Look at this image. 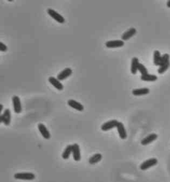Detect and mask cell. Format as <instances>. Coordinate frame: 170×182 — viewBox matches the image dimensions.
Segmentation results:
<instances>
[{"mask_svg": "<svg viewBox=\"0 0 170 182\" xmlns=\"http://www.w3.org/2000/svg\"><path fill=\"white\" fill-rule=\"evenodd\" d=\"M47 13H48V14H49L52 17V18L54 19L56 21H57L58 23H64L65 20L64 19V17L61 15L58 14V13L55 11V10H52V9H49V10H47Z\"/></svg>", "mask_w": 170, "mask_h": 182, "instance_id": "6da1fadb", "label": "cell"}, {"mask_svg": "<svg viewBox=\"0 0 170 182\" xmlns=\"http://www.w3.org/2000/svg\"><path fill=\"white\" fill-rule=\"evenodd\" d=\"M158 163V160L155 158H151L143 162L140 165V169L142 170H146L151 167L155 166Z\"/></svg>", "mask_w": 170, "mask_h": 182, "instance_id": "7a4b0ae2", "label": "cell"}, {"mask_svg": "<svg viewBox=\"0 0 170 182\" xmlns=\"http://www.w3.org/2000/svg\"><path fill=\"white\" fill-rule=\"evenodd\" d=\"M0 122L3 123L6 126H8L11 122V112L10 109H6L0 116Z\"/></svg>", "mask_w": 170, "mask_h": 182, "instance_id": "3957f363", "label": "cell"}, {"mask_svg": "<svg viewBox=\"0 0 170 182\" xmlns=\"http://www.w3.org/2000/svg\"><path fill=\"white\" fill-rule=\"evenodd\" d=\"M14 177L17 180H33L35 179V176L32 173H17L15 174Z\"/></svg>", "mask_w": 170, "mask_h": 182, "instance_id": "277c9868", "label": "cell"}, {"mask_svg": "<svg viewBox=\"0 0 170 182\" xmlns=\"http://www.w3.org/2000/svg\"><path fill=\"white\" fill-rule=\"evenodd\" d=\"M118 122H118V121L116 120H112L108 121V122H105L102 124V126H101L102 130L103 131L110 130L116 127Z\"/></svg>", "mask_w": 170, "mask_h": 182, "instance_id": "5b68a950", "label": "cell"}, {"mask_svg": "<svg viewBox=\"0 0 170 182\" xmlns=\"http://www.w3.org/2000/svg\"><path fill=\"white\" fill-rule=\"evenodd\" d=\"M124 45V41L122 40H112L106 43V46L108 48H118Z\"/></svg>", "mask_w": 170, "mask_h": 182, "instance_id": "8992f818", "label": "cell"}, {"mask_svg": "<svg viewBox=\"0 0 170 182\" xmlns=\"http://www.w3.org/2000/svg\"><path fill=\"white\" fill-rule=\"evenodd\" d=\"M136 32H137L136 29L134 27L129 29L128 31H126L125 33H124L122 34V35L121 36L122 40L124 41L129 40L130 38H132L133 36H134L136 34Z\"/></svg>", "mask_w": 170, "mask_h": 182, "instance_id": "52a82bcc", "label": "cell"}, {"mask_svg": "<svg viewBox=\"0 0 170 182\" xmlns=\"http://www.w3.org/2000/svg\"><path fill=\"white\" fill-rule=\"evenodd\" d=\"M12 101L15 112L17 114H19L21 112V104L20 98L17 96H14L12 98Z\"/></svg>", "mask_w": 170, "mask_h": 182, "instance_id": "ba28073f", "label": "cell"}, {"mask_svg": "<svg viewBox=\"0 0 170 182\" xmlns=\"http://www.w3.org/2000/svg\"><path fill=\"white\" fill-rule=\"evenodd\" d=\"M72 73H73V71L71 68H66L57 75V79L59 81H63L64 79H66L68 77L71 76L72 75Z\"/></svg>", "mask_w": 170, "mask_h": 182, "instance_id": "9c48e42d", "label": "cell"}, {"mask_svg": "<svg viewBox=\"0 0 170 182\" xmlns=\"http://www.w3.org/2000/svg\"><path fill=\"white\" fill-rule=\"evenodd\" d=\"M49 83L53 85L54 87H55L56 89L59 90H62L64 88L63 84L60 83V81H59L57 78H55L53 77H51L49 78Z\"/></svg>", "mask_w": 170, "mask_h": 182, "instance_id": "30bf717a", "label": "cell"}, {"mask_svg": "<svg viewBox=\"0 0 170 182\" xmlns=\"http://www.w3.org/2000/svg\"><path fill=\"white\" fill-rule=\"evenodd\" d=\"M116 128L121 139H123V140L126 139V138H127V132H126L124 124L122 122H118Z\"/></svg>", "mask_w": 170, "mask_h": 182, "instance_id": "8fae6325", "label": "cell"}, {"mask_svg": "<svg viewBox=\"0 0 170 182\" xmlns=\"http://www.w3.org/2000/svg\"><path fill=\"white\" fill-rule=\"evenodd\" d=\"M73 158L75 161L77 162L80 161V159L81 158V151H80L79 146H78L77 144H75L73 145Z\"/></svg>", "mask_w": 170, "mask_h": 182, "instance_id": "7c38bea8", "label": "cell"}, {"mask_svg": "<svg viewBox=\"0 0 170 182\" xmlns=\"http://www.w3.org/2000/svg\"><path fill=\"white\" fill-rule=\"evenodd\" d=\"M157 138H158V135L155 134H151L150 135H148L146 138H143V139L142 140L141 144L143 146H146L147 144H150L152 142H154L155 140Z\"/></svg>", "mask_w": 170, "mask_h": 182, "instance_id": "4fadbf2b", "label": "cell"}, {"mask_svg": "<svg viewBox=\"0 0 170 182\" xmlns=\"http://www.w3.org/2000/svg\"><path fill=\"white\" fill-rule=\"evenodd\" d=\"M38 128L39 130V132H41V135L43 136V138H45V139H47V140L49 139L50 137H51L50 133L44 124H39L38 125Z\"/></svg>", "mask_w": 170, "mask_h": 182, "instance_id": "5bb4252c", "label": "cell"}, {"mask_svg": "<svg viewBox=\"0 0 170 182\" xmlns=\"http://www.w3.org/2000/svg\"><path fill=\"white\" fill-rule=\"evenodd\" d=\"M68 105L73 108H75V109L78 111H82L84 110V106L81 103L75 101V100H69L68 101Z\"/></svg>", "mask_w": 170, "mask_h": 182, "instance_id": "9a60e30c", "label": "cell"}, {"mask_svg": "<svg viewBox=\"0 0 170 182\" xmlns=\"http://www.w3.org/2000/svg\"><path fill=\"white\" fill-rule=\"evenodd\" d=\"M139 60L137 57H134L132 59L131 62V68H130V71L133 75H136L138 71V66H139Z\"/></svg>", "mask_w": 170, "mask_h": 182, "instance_id": "2e32d148", "label": "cell"}, {"mask_svg": "<svg viewBox=\"0 0 170 182\" xmlns=\"http://www.w3.org/2000/svg\"><path fill=\"white\" fill-rule=\"evenodd\" d=\"M149 93H150V89L147 88L134 89L132 91V94L134 95V96H142V95L147 94Z\"/></svg>", "mask_w": 170, "mask_h": 182, "instance_id": "e0dca14e", "label": "cell"}, {"mask_svg": "<svg viewBox=\"0 0 170 182\" xmlns=\"http://www.w3.org/2000/svg\"><path fill=\"white\" fill-rule=\"evenodd\" d=\"M162 57L160 52L159 51L155 50L154 53V63L155 66H160L161 60H162Z\"/></svg>", "mask_w": 170, "mask_h": 182, "instance_id": "ac0fdd59", "label": "cell"}, {"mask_svg": "<svg viewBox=\"0 0 170 182\" xmlns=\"http://www.w3.org/2000/svg\"><path fill=\"white\" fill-rule=\"evenodd\" d=\"M158 79V77L155 75H150L147 74L145 75H142L141 76V80L143 81H147V82H154Z\"/></svg>", "mask_w": 170, "mask_h": 182, "instance_id": "d6986e66", "label": "cell"}, {"mask_svg": "<svg viewBox=\"0 0 170 182\" xmlns=\"http://www.w3.org/2000/svg\"><path fill=\"white\" fill-rule=\"evenodd\" d=\"M71 153H73V145H68L63 151L62 158L64 159H67L69 158Z\"/></svg>", "mask_w": 170, "mask_h": 182, "instance_id": "ffe728a7", "label": "cell"}, {"mask_svg": "<svg viewBox=\"0 0 170 182\" xmlns=\"http://www.w3.org/2000/svg\"><path fill=\"white\" fill-rule=\"evenodd\" d=\"M102 158V155L101 154H96L90 158L89 162L90 164H95L101 161Z\"/></svg>", "mask_w": 170, "mask_h": 182, "instance_id": "44dd1931", "label": "cell"}, {"mask_svg": "<svg viewBox=\"0 0 170 182\" xmlns=\"http://www.w3.org/2000/svg\"><path fill=\"white\" fill-rule=\"evenodd\" d=\"M169 66H170V61L168 63H165V64H162V65H160V68H158V71L159 74H160V75L164 74V73L169 68Z\"/></svg>", "mask_w": 170, "mask_h": 182, "instance_id": "7402d4cb", "label": "cell"}, {"mask_svg": "<svg viewBox=\"0 0 170 182\" xmlns=\"http://www.w3.org/2000/svg\"><path fill=\"white\" fill-rule=\"evenodd\" d=\"M138 71L141 73L142 75H145L148 74V71L146 67L143 64L139 63L138 66Z\"/></svg>", "mask_w": 170, "mask_h": 182, "instance_id": "603a6c76", "label": "cell"}, {"mask_svg": "<svg viewBox=\"0 0 170 182\" xmlns=\"http://www.w3.org/2000/svg\"><path fill=\"white\" fill-rule=\"evenodd\" d=\"M169 59H170V57H169V54L165 53V54L163 55L162 57V60H161V63H160V66L162 65V64H163L169 62L170 61Z\"/></svg>", "mask_w": 170, "mask_h": 182, "instance_id": "cb8c5ba5", "label": "cell"}, {"mask_svg": "<svg viewBox=\"0 0 170 182\" xmlns=\"http://www.w3.org/2000/svg\"><path fill=\"white\" fill-rule=\"evenodd\" d=\"M0 51L2 52H6L7 51V47L5 44H3L2 42L0 43Z\"/></svg>", "mask_w": 170, "mask_h": 182, "instance_id": "d4e9b609", "label": "cell"}, {"mask_svg": "<svg viewBox=\"0 0 170 182\" xmlns=\"http://www.w3.org/2000/svg\"><path fill=\"white\" fill-rule=\"evenodd\" d=\"M3 106L2 105H0V113H2V112L3 110Z\"/></svg>", "mask_w": 170, "mask_h": 182, "instance_id": "484cf974", "label": "cell"}, {"mask_svg": "<svg viewBox=\"0 0 170 182\" xmlns=\"http://www.w3.org/2000/svg\"><path fill=\"white\" fill-rule=\"evenodd\" d=\"M167 6L168 7L170 8V0H168V2H167Z\"/></svg>", "mask_w": 170, "mask_h": 182, "instance_id": "4316f807", "label": "cell"}, {"mask_svg": "<svg viewBox=\"0 0 170 182\" xmlns=\"http://www.w3.org/2000/svg\"><path fill=\"white\" fill-rule=\"evenodd\" d=\"M7 1H8V2H13V1H14V0H7Z\"/></svg>", "mask_w": 170, "mask_h": 182, "instance_id": "83f0119b", "label": "cell"}]
</instances>
